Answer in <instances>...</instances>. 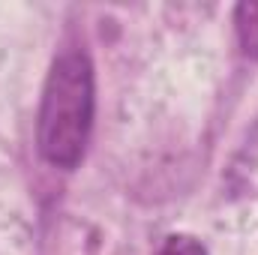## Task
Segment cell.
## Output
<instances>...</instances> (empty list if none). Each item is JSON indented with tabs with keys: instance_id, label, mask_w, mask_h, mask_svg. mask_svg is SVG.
Returning a JSON list of instances; mask_svg holds the SVG:
<instances>
[{
	"instance_id": "1",
	"label": "cell",
	"mask_w": 258,
	"mask_h": 255,
	"mask_svg": "<svg viewBox=\"0 0 258 255\" xmlns=\"http://www.w3.org/2000/svg\"><path fill=\"white\" fill-rule=\"evenodd\" d=\"M96 114V78L93 63L81 48H69L54 57L42 87L36 144L48 165L72 171L84 159Z\"/></svg>"
},
{
	"instance_id": "2",
	"label": "cell",
	"mask_w": 258,
	"mask_h": 255,
	"mask_svg": "<svg viewBox=\"0 0 258 255\" xmlns=\"http://www.w3.org/2000/svg\"><path fill=\"white\" fill-rule=\"evenodd\" d=\"M234 24L243 51L258 57V3H240L234 9Z\"/></svg>"
},
{
	"instance_id": "3",
	"label": "cell",
	"mask_w": 258,
	"mask_h": 255,
	"mask_svg": "<svg viewBox=\"0 0 258 255\" xmlns=\"http://www.w3.org/2000/svg\"><path fill=\"white\" fill-rule=\"evenodd\" d=\"M159 255H210V252H207V246L198 237H192V234H171L162 243Z\"/></svg>"
}]
</instances>
